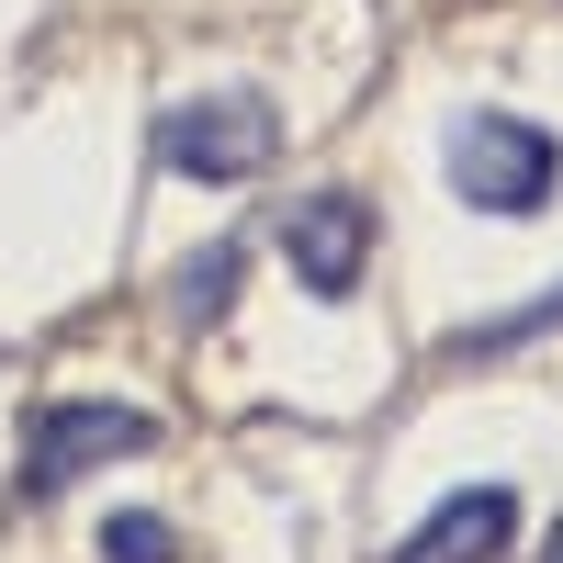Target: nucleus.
<instances>
[{
	"mask_svg": "<svg viewBox=\"0 0 563 563\" xmlns=\"http://www.w3.org/2000/svg\"><path fill=\"white\" fill-rule=\"evenodd\" d=\"M147 440H158V417H147V406H124V395H57V406H34V417H23V474H12V496L45 507L57 485L113 474V462H135Z\"/></svg>",
	"mask_w": 563,
	"mask_h": 563,
	"instance_id": "7ed1b4c3",
	"label": "nucleus"
},
{
	"mask_svg": "<svg viewBox=\"0 0 563 563\" xmlns=\"http://www.w3.org/2000/svg\"><path fill=\"white\" fill-rule=\"evenodd\" d=\"M440 169H451V192L474 203V214H541V203L563 192V135H552V124H530V113L474 102V113H451Z\"/></svg>",
	"mask_w": 563,
	"mask_h": 563,
	"instance_id": "f03ea898",
	"label": "nucleus"
},
{
	"mask_svg": "<svg viewBox=\"0 0 563 563\" xmlns=\"http://www.w3.org/2000/svg\"><path fill=\"white\" fill-rule=\"evenodd\" d=\"M147 158L169 180H214V192H238L282 158V102L271 90H192V102H169L147 124Z\"/></svg>",
	"mask_w": 563,
	"mask_h": 563,
	"instance_id": "f257e3e1",
	"label": "nucleus"
},
{
	"mask_svg": "<svg viewBox=\"0 0 563 563\" xmlns=\"http://www.w3.org/2000/svg\"><path fill=\"white\" fill-rule=\"evenodd\" d=\"M541 563H563V530H552V552H541Z\"/></svg>",
	"mask_w": 563,
	"mask_h": 563,
	"instance_id": "1a4fd4ad",
	"label": "nucleus"
},
{
	"mask_svg": "<svg viewBox=\"0 0 563 563\" xmlns=\"http://www.w3.org/2000/svg\"><path fill=\"white\" fill-rule=\"evenodd\" d=\"M507 541H519V485H451L395 541V563H507Z\"/></svg>",
	"mask_w": 563,
	"mask_h": 563,
	"instance_id": "39448f33",
	"label": "nucleus"
},
{
	"mask_svg": "<svg viewBox=\"0 0 563 563\" xmlns=\"http://www.w3.org/2000/svg\"><path fill=\"white\" fill-rule=\"evenodd\" d=\"M271 249H282V271H294L316 305H350L361 271H372V203L361 192H305L294 214L271 225Z\"/></svg>",
	"mask_w": 563,
	"mask_h": 563,
	"instance_id": "20e7f679",
	"label": "nucleus"
},
{
	"mask_svg": "<svg viewBox=\"0 0 563 563\" xmlns=\"http://www.w3.org/2000/svg\"><path fill=\"white\" fill-rule=\"evenodd\" d=\"M552 327H563V282H552V294H530V305H507V316H485V327H462V361L519 350V339H552Z\"/></svg>",
	"mask_w": 563,
	"mask_h": 563,
	"instance_id": "0eeeda50",
	"label": "nucleus"
},
{
	"mask_svg": "<svg viewBox=\"0 0 563 563\" xmlns=\"http://www.w3.org/2000/svg\"><path fill=\"white\" fill-rule=\"evenodd\" d=\"M102 563H180V530L158 507H113L102 519Z\"/></svg>",
	"mask_w": 563,
	"mask_h": 563,
	"instance_id": "6e6552de",
	"label": "nucleus"
},
{
	"mask_svg": "<svg viewBox=\"0 0 563 563\" xmlns=\"http://www.w3.org/2000/svg\"><path fill=\"white\" fill-rule=\"evenodd\" d=\"M238 294H249V238H214V249H192V260H180V282H169V316L203 339V327H214L225 305H238Z\"/></svg>",
	"mask_w": 563,
	"mask_h": 563,
	"instance_id": "423d86ee",
	"label": "nucleus"
}]
</instances>
